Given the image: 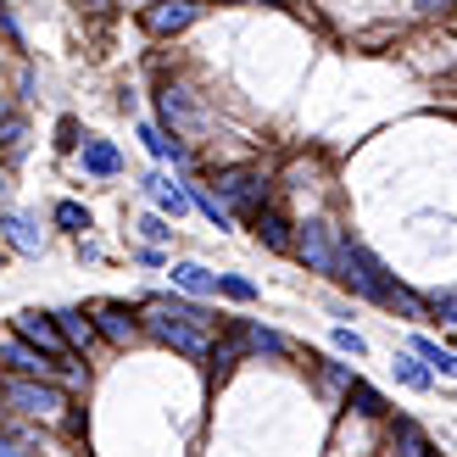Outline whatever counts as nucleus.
I'll return each mask as SVG.
<instances>
[{
	"mask_svg": "<svg viewBox=\"0 0 457 457\" xmlns=\"http://www.w3.org/2000/svg\"><path fill=\"white\" fill-rule=\"evenodd\" d=\"M295 257H302L312 273H329L335 279V251H340V228H329L324 218H312V223H302V235H295Z\"/></svg>",
	"mask_w": 457,
	"mask_h": 457,
	"instance_id": "obj_3",
	"label": "nucleus"
},
{
	"mask_svg": "<svg viewBox=\"0 0 457 457\" xmlns=\"http://www.w3.org/2000/svg\"><path fill=\"white\" fill-rule=\"evenodd\" d=\"M79 162H84L89 179H118L123 173V156H118V145H112V140H84L79 145Z\"/></svg>",
	"mask_w": 457,
	"mask_h": 457,
	"instance_id": "obj_12",
	"label": "nucleus"
},
{
	"mask_svg": "<svg viewBox=\"0 0 457 457\" xmlns=\"http://www.w3.org/2000/svg\"><path fill=\"white\" fill-rule=\"evenodd\" d=\"M134 228H140V240H145V245H162V240L173 235V228H168V218H156V212H145V218L134 223Z\"/></svg>",
	"mask_w": 457,
	"mask_h": 457,
	"instance_id": "obj_26",
	"label": "nucleus"
},
{
	"mask_svg": "<svg viewBox=\"0 0 457 457\" xmlns=\"http://www.w3.org/2000/svg\"><path fill=\"white\" fill-rule=\"evenodd\" d=\"M391 446H396V457H429V441H424V429L413 419H396L391 424Z\"/></svg>",
	"mask_w": 457,
	"mask_h": 457,
	"instance_id": "obj_18",
	"label": "nucleus"
},
{
	"mask_svg": "<svg viewBox=\"0 0 457 457\" xmlns=\"http://www.w3.org/2000/svg\"><path fill=\"white\" fill-rule=\"evenodd\" d=\"M0 240L17 245V251H29V257H39V251H45V228L34 218H22V212H0Z\"/></svg>",
	"mask_w": 457,
	"mask_h": 457,
	"instance_id": "obj_11",
	"label": "nucleus"
},
{
	"mask_svg": "<svg viewBox=\"0 0 457 457\" xmlns=\"http://www.w3.org/2000/svg\"><path fill=\"white\" fill-rule=\"evenodd\" d=\"M0 457H29V452H22L17 441H0Z\"/></svg>",
	"mask_w": 457,
	"mask_h": 457,
	"instance_id": "obj_31",
	"label": "nucleus"
},
{
	"mask_svg": "<svg viewBox=\"0 0 457 457\" xmlns=\"http://www.w3.org/2000/svg\"><path fill=\"white\" fill-rule=\"evenodd\" d=\"M240 352H245V346H240V335H235V340H223V346H212L207 357H212V369L223 374V369H235V357H240Z\"/></svg>",
	"mask_w": 457,
	"mask_h": 457,
	"instance_id": "obj_28",
	"label": "nucleus"
},
{
	"mask_svg": "<svg viewBox=\"0 0 457 457\" xmlns=\"http://www.w3.org/2000/svg\"><path fill=\"white\" fill-rule=\"evenodd\" d=\"M145 329L162 340V346H173V352H185V357H207L212 346H207V335L201 329H190V324H179V318H168L156 302H145Z\"/></svg>",
	"mask_w": 457,
	"mask_h": 457,
	"instance_id": "obj_5",
	"label": "nucleus"
},
{
	"mask_svg": "<svg viewBox=\"0 0 457 457\" xmlns=\"http://www.w3.org/2000/svg\"><path fill=\"white\" fill-rule=\"evenodd\" d=\"M0 396L12 402V413H34V419H51L56 407H67L51 379H6V385H0Z\"/></svg>",
	"mask_w": 457,
	"mask_h": 457,
	"instance_id": "obj_4",
	"label": "nucleus"
},
{
	"mask_svg": "<svg viewBox=\"0 0 457 457\" xmlns=\"http://www.w3.org/2000/svg\"><path fill=\"white\" fill-rule=\"evenodd\" d=\"M51 218L67 228V235H84V228H89V207H79V201H56Z\"/></svg>",
	"mask_w": 457,
	"mask_h": 457,
	"instance_id": "obj_23",
	"label": "nucleus"
},
{
	"mask_svg": "<svg viewBox=\"0 0 457 457\" xmlns=\"http://www.w3.org/2000/svg\"><path fill=\"white\" fill-rule=\"evenodd\" d=\"M212 185H218L212 195L223 201V207H228V212H245V218L257 212V207H262V195H268V179H262L257 168H223Z\"/></svg>",
	"mask_w": 457,
	"mask_h": 457,
	"instance_id": "obj_2",
	"label": "nucleus"
},
{
	"mask_svg": "<svg viewBox=\"0 0 457 457\" xmlns=\"http://www.w3.org/2000/svg\"><path fill=\"white\" fill-rule=\"evenodd\" d=\"M391 374L407 385V391H429V369H424L413 352H396V357H391Z\"/></svg>",
	"mask_w": 457,
	"mask_h": 457,
	"instance_id": "obj_20",
	"label": "nucleus"
},
{
	"mask_svg": "<svg viewBox=\"0 0 457 457\" xmlns=\"http://www.w3.org/2000/svg\"><path fill=\"white\" fill-rule=\"evenodd\" d=\"M17 340H29V346H39L45 357H73V352H67V340H62V329H56V318H51V312H22V318H17Z\"/></svg>",
	"mask_w": 457,
	"mask_h": 457,
	"instance_id": "obj_7",
	"label": "nucleus"
},
{
	"mask_svg": "<svg viewBox=\"0 0 457 457\" xmlns=\"http://www.w3.org/2000/svg\"><path fill=\"white\" fill-rule=\"evenodd\" d=\"M240 346H245V352H268V357H285V352H290L285 335H273V329H262V324H240Z\"/></svg>",
	"mask_w": 457,
	"mask_h": 457,
	"instance_id": "obj_19",
	"label": "nucleus"
},
{
	"mask_svg": "<svg viewBox=\"0 0 457 457\" xmlns=\"http://www.w3.org/2000/svg\"><path fill=\"white\" fill-rule=\"evenodd\" d=\"M156 307H162L168 318H179V324H190V329H201V335L212 329V312L201 307V302H173V295H156Z\"/></svg>",
	"mask_w": 457,
	"mask_h": 457,
	"instance_id": "obj_17",
	"label": "nucleus"
},
{
	"mask_svg": "<svg viewBox=\"0 0 457 457\" xmlns=\"http://www.w3.org/2000/svg\"><path fill=\"white\" fill-rule=\"evenodd\" d=\"M0 362H6L17 379H51L56 374V362L45 352H34L29 340H0Z\"/></svg>",
	"mask_w": 457,
	"mask_h": 457,
	"instance_id": "obj_8",
	"label": "nucleus"
},
{
	"mask_svg": "<svg viewBox=\"0 0 457 457\" xmlns=\"http://www.w3.org/2000/svg\"><path fill=\"white\" fill-rule=\"evenodd\" d=\"M251 228H257V240H262L268 251H290V245H295V235H290V218H285L279 207H268V201H262L257 212H251Z\"/></svg>",
	"mask_w": 457,
	"mask_h": 457,
	"instance_id": "obj_10",
	"label": "nucleus"
},
{
	"mask_svg": "<svg viewBox=\"0 0 457 457\" xmlns=\"http://www.w3.org/2000/svg\"><path fill=\"white\" fill-rule=\"evenodd\" d=\"M407 352H413V357L424 362L429 374H457V357H452L446 346H436V340H429V335H413V346H407Z\"/></svg>",
	"mask_w": 457,
	"mask_h": 457,
	"instance_id": "obj_16",
	"label": "nucleus"
},
{
	"mask_svg": "<svg viewBox=\"0 0 457 457\" xmlns=\"http://www.w3.org/2000/svg\"><path fill=\"white\" fill-rule=\"evenodd\" d=\"M324 385H329V391H346V385H352V374L340 369V362H329V369H324Z\"/></svg>",
	"mask_w": 457,
	"mask_h": 457,
	"instance_id": "obj_30",
	"label": "nucleus"
},
{
	"mask_svg": "<svg viewBox=\"0 0 457 457\" xmlns=\"http://www.w3.org/2000/svg\"><path fill=\"white\" fill-rule=\"evenodd\" d=\"M218 295H228V302H257V285L240 279V273H218Z\"/></svg>",
	"mask_w": 457,
	"mask_h": 457,
	"instance_id": "obj_25",
	"label": "nucleus"
},
{
	"mask_svg": "<svg viewBox=\"0 0 457 457\" xmlns=\"http://www.w3.org/2000/svg\"><path fill=\"white\" fill-rule=\"evenodd\" d=\"M346 402L357 407V413H369V419H379V413H385L379 391H374V385H362V379H352V385H346Z\"/></svg>",
	"mask_w": 457,
	"mask_h": 457,
	"instance_id": "obj_22",
	"label": "nucleus"
},
{
	"mask_svg": "<svg viewBox=\"0 0 457 457\" xmlns=\"http://www.w3.org/2000/svg\"><path fill=\"white\" fill-rule=\"evenodd\" d=\"M145 190L156 195V207H162V212H168L173 223H179V218L190 212V190H179L173 179H162V173H151V179H145Z\"/></svg>",
	"mask_w": 457,
	"mask_h": 457,
	"instance_id": "obj_14",
	"label": "nucleus"
},
{
	"mask_svg": "<svg viewBox=\"0 0 457 457\" xmlns=\"http://www.w3.org/2000/svg\"><path fill=\"white\" fill-rule=\"evenodd\" d=\"M89 318H96V335H106L112 346H134V335H140V318L129 307H118V302H101Z\"/></svg>",
	"mask_w": 457,
	"mask_h": 457,
	"instance_id": "obj_9",
	"label": "nucleus"
},
{
	"mask_svg": "<svg viewBox=\"0 0 457 457\" xmlns=\"http://www.w3.org/2000/svg\"><path fill=\"white\" fill-rule=\"evenodd\" d=\"M335 346H340V352H352V357H369V340H362L357 329H335Z\"/></svg>",
	"mask_w": 457,
	"mask_h": 457,
	"instance_id": "obj_29",
	"label": "nucleus"
},
{
	"mask_svg": "<svg viewBox=\"0 0 457 457\" xmlns=\"http://www.w3.org/2000/svg\"><path fill=\"white\" fill-rule=\"evenodd\" d=\"M140 140H145V151H151V156H173V162H185V145L168 140V134L156 129V123H140Z\"/></svg>",
	"mask_w": 457,
	"mask_h": 457,
	"instance_id": "obj_21",
	"label": "nucleus"
},
{
	"mask_svg": "<svg viewBox=\"0 0 457 457\" xmlns=\"http://www.w3.org/2000/svg\"><path fill=\"white\" fill-rule=\"evenodd\" d=\"M190 207H201V212H207L218 228H228V223H235V212H228V207H223V201H218L212 190H190Z\"/></svg>",
	"mask_w": 457,
	"mask_h": 457,
	"instance_id": "obj_24",
	"label": "nucleus"
},
{
	"mask_svg": "<svg viewBox=\"0 0 457 457\" xmlns=\"http://www.w3.org/2000/svg\"><path fill=\"white\" fill-rule=\"evenodd\" d=\"M335 279L346 285V290H357V295H369V302H391V290H396V279L379 268V257L369 245H357V240H346L340 235V251H335Z\"/></svg>",
	"mask_w": 457,
	"mask_h": 457,
	"instance_id": "obj_1",
	"label": "nucleus"
},
{
	"mask_svg": "<svg viewBox=\"0 0 457 457\" xmlns=\"http://www.w3.org/2000/svg\"><path fill=\"white\" fill-rule=\"evenodd\" d=\"M195 17H201V0H151V6L140 12L145 34H156V39H168V34H179V29H190Z\"/></svg>",
	"mask_w": 457,
	"mask_h": 457,
	"instance_id": "obj_6",
	"label": "nucleus"
},
{
	"mask_svg": "<svg viewBox=\"0 0 457 457\" xmlns=\"http://www.w3.org/2000/svg\"><path fill=\"white\" fill-rule=\"evenodd\" d=\"M173 285L190 295H218V273H207L201 262H173Z\"/></svg>",
	"mask_w": 457,
	"mask_h": 457,
	"instance_id": "obj_15",
	"label": "nucleus"
},
{
	"mask_svg": "<svg viewBox=\"0 0 457 457\" xmlns=\"http://www.w3.org/2000/svg\"><path fill=\"white\" fill-rule=\"evenodd\" d=\"M419 12H441V6H452V0H413Z\"/></svg>",
	"mask_w": 457,
	"mask_h": 457,
	"instance_id": "obj_32",
	"label": "nucleus"
},
{
	"mask_svg": "<svg viewBox=\"0 0 457 457\" xmlns=\"http://www.w3.org/2000/svg\"><path fill=\"white\" fill-rule=\"evenodd\" d=\"M429 312H436L441 318V324H457V290H436V295H429V302H424Z\"/></svg>",
	"mask_w": 457,
	"mask_h": 457,
	"instance_id": "obj_27",
	"label": "nucleus"
},
{
	"mask_svg": "<svg viewBox=\"0 0 457 457\" xmlns=\"http://www.w3.org/2000/svg\"><path fill=\"white\" fill-rule=\"evenodd\" d=\"M0 262H6V251H0Z\"/></svg>",
	"mask_w": 457,
	"mask_h": 457,
	"instance_id": "obj_33",
	"label": "nucleus"
},
{
	"mask_svg": "<svg viewBox=\"0 0 457 457\" xmlns=\"http://www.w3.org/2000/svg\"><path fill=\"white\" fill-rule=\"evenodd\" d=\"M51 318H56V329L67 340V352H89V346H96V318H89V312L67 307V312H51Z\"/></svg>",
	"mask_w": 457,
	"mask_h": 457,
	"instance_id": "obj_13",
	"label": "nucleus"
}]
</instances>
